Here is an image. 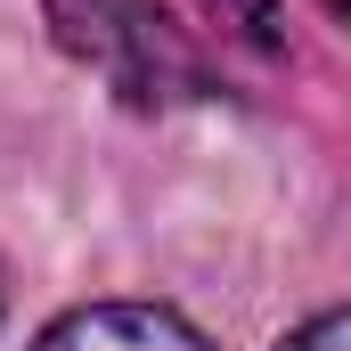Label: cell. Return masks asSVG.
Returning a JSON list of instances; mask_svg holds the SVG:
<instances>
[{
	"label": "cell",
	"mask_w": 351,
	"mask_h": 351,
	"mask_svg": "<svg viewBox=\"0 0 351 351\" xmlns=\"http://www.w3.org/2000/svg\"><path fill=\"white\" fill-rule=\"evenodd\" d=\"M0 302H8V278H0Z\"/></svg>",
	"instance_id": "obj_6"
},
{
	"label": "cell",
	"mask_w": 351,
	"mask_h": 351,
	"mask_svg": "<svg viewBox=\"0 0 351 351\" xmlns=\"http://www.w3.org/2000/svg\"><path fill=\"white\" fill-rule=\"evenodd\" d=\"M327 8H335V16H351V0H327Z\"/></svg>",
	"instance_id": "obj_4"
},
{
	"label": "cell",
	"mask_w": 351,
	"mask_h": 351,
	"mask_svg": "<svg viewBox=\"0 0 351 351\" xmlns=\"http://www.w3.org/2000/svg\"><path fill=\"white\" fill-rule=\"evenodd\" d=\"M49 25H58V41L82 66H98L106 82L123 90V98H139V106L188 98V90L204 82L180 16L156 8V0H49Z\"/></svg>",
	"instance_id": "obj_1"
},
{
	"label": "cell",
	"mask_w": 351,
	"mask_h": 351,
	"mask_svg": "<svg viewBox=\"0 0 351 351\" xmlns=\"http://www.w3.org/2000/svg\"><path fill=\"white\" fill-rule=\"evenodd\" d=\"M245 8H254V16H262V0H245Z\"/></svg>",
	"instance_id": "obj_5"
},
{
	"label": "cell",
	"mask_w": 351,
	"mask_h": 351,
	"mask_svg": "<svg viewBox=\"0 0 351 351\" xmlns=\"http://www.w3.org/2000/svg\"><path fill=\"white\" fill-rule=\"evenodd\" d=\"M33 351H213V343L164 302H90V311H66L58 327H41Z\"/></svg>",
	"instance_id": "obj_2"
},
{
	"label": "cell",
	"mask_w": 351,
	"mask_h": 351,
	"mask_svg": "<svg viewBox=\"0 0 351 351\" xmlns=\"http://www.w3.org/2000/svg\"><path fill=\"white\" fill-rule=\"evenodd\" d=\"M278 351H351V311H327V319H302Z\"/></svg>",
	"instance_id": "obj_3"
}]
</instances>
